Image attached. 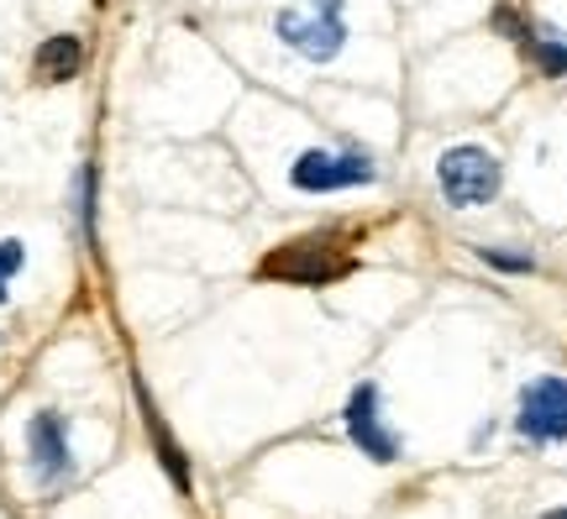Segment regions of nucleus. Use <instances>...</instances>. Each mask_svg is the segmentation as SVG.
Listing matches in <instances>:
<instances>
[{"mask_svg": "<svg viewBox=\"0 0 567 519\" xmlns=\"http://www.w3.org/2000/svg\"><path fill=\"white\" fill-rule=\"evenodd\" d=\"M274 32L284 48H295L310 63H331L347 48L342 0H284L274 11Z\"/></svg>", "mask_w": 567, "mask_h": 519, "instance_id": "obj_1", "label": "nucleus"}, {"mask_svg": "<svg viewBox=\"0 0 567 519\" xmlns=\"http://www.w3.org/2000/svg\"><path fill=\"white\" fill-rule=\"evenodd\" d=\"M436 184H442L452 210H478V205H488L499 195L505 163L494 158L488 147H478V142H457V147H446L436 158Z\"/></svg>", "mask_w": 567, "mask_h": 519, "instance_id": "obj_2", "label": "nucleus"}, {"mask_svg": "<svg viewBox=\"0 0 567 519\" xmlns=\"http://www.w3.org/2000/svg\"><path fill=\"white\" fill-rule=\"evenodd\" d=\"M258 273H264V279H279V283H300V289H321V283L352 273V258H342L331 241L310 237V241H289L279 252H268V258L258 262Z\"/></svg>", "mask_w": 567, "mask_h": 519, "instance_id": "obj_3", "label": "nucleus"}, {"mask_svg": "<svg viewBox=\"0 0 567 519\" xmlns=\"http://www.w3.org/2000/svg\"><path fill=\"white\" fill-rule=\"evenodd\" d=\"M379 179V163L368 153H326V147H310L295 158L289 168V184L300 195H337V189H358V184Z\"/></svg>", "mask_w": 567, "mask_h": 519, "instance_id": "obj_4", "label": "nucleus"}, {"mask_svg": "<svg viewBox=\"0 0 567 519\" xmlns=\"http://www.w3.org/2000/svg\"><path fill=\"white\" fill-rule=\"evenodd\" d=\"M342 419H347L352 446H358L368 461L389 467V461L400 457V430H394L384 419V409H379V383H358L352 399H347V409H342Z\"/></svg>", "mask_w": 567, "mask_h": 519, "instance_id": "obj_5", "label": "nucleus"}, {"mask_svg": "<svg viewBox=\"0 0 567 519\" xmlns=\"http://www.w3.org/2000/svg\"><path fill=\"white\" fill-rule=\"evenodd\" d=\"M515 430H520L530 446L567 440V378L526 383V388H520V415H515Z\"/></svg>", "mask_w": 567, "mask_h": 519, "instance_id": "obj_6", "label": "nucleus"}, {"mask_svg": "<svg viewBox=\"0 0 567 519\" xmlns=\"http://www.w3.org/2000/svg\"><path fill=\"white\" fill-rule=\"evenodd\" d=\"M27 457H32V473H38L42 488H59V482L74 478V451H69V425L53 409H38L27 419Z\"/></svg>", "mask_w": 567, "mask_h": 519, "instance_id": "obj_7", "label": "nucleus"}, {"mask_svg": "<svg viewBox=\"0 0 567 519\" xmlns=\"http://www.w3.org/2000/svg\"><path fill=\"white\" fill-rule=\"evenodd\" d=\"M84 69V42L74 32H59V38H42L38 53H32V74L38 84H69Z\"/></svg>", "mask_w": 567, "mask_h": 519, "instance_id": "obj_8", "label": "nucleus"}, {"mask_svg": "<svg viewBox=\"0 0 567 519\" xmlns=\"http://www.w3.org/2000/svg\"><path fill=\"white\" fill-rule=\"evenodd\" d=\"M137 404H142V425H147V436H153V446H158L163 473L174 478V488H179V494H189V461H184L179 440L168 436V425H163V415H158V404L147 399V388H142V383H137Z\"/></svg>", "mask_w": 567, "mask_h": 519, "instance_id": "obj_9", "label": "nucleus"}, {"mask_svg": "<svg viewBox=\"0 0 567 519\" xmlns=\"http://www.w3.org/2000/svg\"><path fill=\"white\" fill-rule=\"evenodd\" d=\"M526 48H530V59H536V69H542L547 80H563L567 74V42L557 38V32H530Z\"/></svg>", "mask_w": 567, "mask_h": 519, "instance_id": "obj_10", "label": "nucleus"}, {"mask_svg": "<svg viewBox=\"0 0 567 519\" xmlns=\"http://www.w3.org/2000/svg\"><path fill=\"white\" fill-rule=\"evenodd\" d=\"M478 258H484L488 268H499V273H530V268H536L530 252H505V247H478Z\"/></svg>", "mask_w": 567, "mask_h": 519, "instance_id": "obj_11", "label": "nucleus"}, {"mask_svg": "<svg viewBox=\"0 0 567 519\" xmlns=\"http://www.w3.org/2000/svg\"><path fill=\"white\" fill-rule=\"evenodd\" d=\"M80 220H84V237L95 241V168L80 174Z\"/></svg>", "mask_w": 567, "mask_h": 519, "instance_id": "obj_12", "label": "nucleus"}, {"mask_svg": "<svg viewBox=\"0 0 567 519\" xmlns=\"http://www.w3.org/2000/svg\"><path fill=\"white\" fill-rule=\"evenodd\" d=\"M21 262H27V247H21L17 237L0 241V273H6V279H11V273H21Z\"/></svg>", "mask_w": 567, "mask_h": 519, "instance_id": "obj_13", "label": "nucleus"}, {"mask_svg": "<svg viewBox=\"0 0 567 519\" xmlns=\"http://www.w3.org/2000/svg\"><path fill=\"white\" fill-rule=\"evenodd\" d=\"M542 519H567V509H551V515H542Z\"/></svg>", "mask_w": 567, "mask_h": 519, "instance_id": "obj_14", "label": "nucleus"}, {"mask_svg": "<svg viewBox=\"0 0 567 519\" xmlns=\"http://www.w3.org/2000/svg\"><path fill=\"white\" fill-rule=\"evenodd\" d=\"M0 304H6V273H0Z\"/></svg>", "mask_w": 567, "mask_h": 519, "instance_id": "obj_15", "label": "nucleus"}]
</instances>
